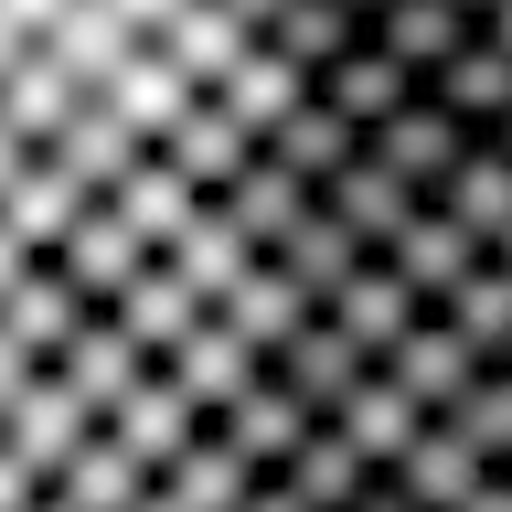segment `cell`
Segmentation results:
<instances>
[{"label": "cell", "instance_id": "obj_1", "mask_svg": "<svg viewBox=\"0 0 512 512\" xmlns=\"http://www.w3.org/2000/svg\"><path fill=\"white\" fill-rule=\"evenodd\" d=\"M32 54L54 64L75 96H96L128 54H150V0H43V32Z\"/></svg>", "mask_w": 512, "mask_h": 512}, {"label": "cell", "instance_id": "obj_2", "mask_svg": "<svg viewBox=\"0 0 512 512\" xmlns=\"http://www.w3.org/2000/svg\"><path fill=\"white\" fill-rule=\"evenodd\" d=\"M150 54L171 64L192 96H214L224 75L256 54V0H150Z\"/></svg>", "mask_w": 512, "mask_h": 512}, {"label": "cell", "instance_id": "obj_3", "mask_svg": "<svg viewBox=\"0 0 512 512\" xmlns=\"http://www.w3.org/2000/svg\"><path fill=\"white\" fill-rule=\"evenodd\" d=\"M363 43H374L395 75L427 86L459 43H480V11H470V0H363Z\"/></svg>", "mask_w": 512, "mask_h": 512}, {"label": "cell", "instance_id": "obj_4", "mask_svg": "<svg viewBox=\"0 0 512 512\" xmlns=\"http://www.w3.org/2000/svg\"><path fill=\"white\" fill-rule=\"evenodd\" d=\"M363 160H374L384 182H406L416 203H427V192H438L448 171L470 160V128L448 118V107H427V96H406V107H395V118H384L374 139H363Z\"/></svg>", "mask_w": 512, "mask_h": 512}, {"label": "cell", "instance_id": "obj_5", "mask_svg": "<svg viewBox=\"0 0 512 512\" xmlns=\"http://www.w3.org/2000/svg\"><path fill=\"white\" fill-rule=\"evenodd\" d=\"M310 320H320V331H342V342L363 352V363H384V352L406 342V331H416V320H427V310H416V299H406V278H395L384 256H363V267H352V278L331 288V299H320Z\"/></svg>", "mask_w": 512, "mask_h": 512}, {"label": "cell", "instance_id": "obj_6", "mask_svg": "<svg viewBox=\"0 0 512 512\" xmlns=\"http://www.w3.org/2000/svg\"><path fill=\"white\" fill-rule=\"evenodd\" d=\"M150 374L171 384V395H182V406L203 416V427H214V416L235 406V395H246V384L267 374V363H256V352L235 342V331H214V320H192V331H182V342H171V352H160Z\"/></svg>", "mask_w": 512, "mask_h": 512}, {"label": "cell", "instance_id": "obj_7", "mask_svg": "<svg viewBox=\"0 0 512 512\" xmlns=\"http://www.w3.org/2000/svg\"><path fill=\"white\" fill-rule=\"evenodd\" d=\"M374 374L395 384V395H406V406L427 416V427H438V416L459 406V395H470V384L491 374V363H480V352L459 342V331H438V320H416V331H406V342H395V352H384Z\"/></svg>", "mask_w": 512, "mask_h": 512}, {"label": "cell", "instance_id": "obj_8", "mask_svg": "<svg viewBox=\"0 0 512 512\" xmlns=\"http://www.w3.org/2000/svg\"><path fill=\"white\" fill-rule=\"evenodd\" d=\"M214 438H224V448H235V459H246V470H256V480H278V470H288V459H299V448H310V438H320V416H310V406H299V395H288V384H267V374H256V384H246V395H235V406H224V416H214Z\"/></svg>", "mask_w": 512, "mask_h": 512}, {"label": "cell", "instance_id": "obj_9", "mask_svg": "<svg viewBox=\"0 0 512 512\" xmlns=\"http://www.w3.org/2000/svg\"><path fill=\"white\" fill-rule=\"evenodd\" d=\"M150 160H160V171H171L182 192H203V203H214V192H224V182H235V171L256 160V139H246L235 118H224L214 96H192L182 118H171V128L150 139Z\"/></svg>", "mask_w": 512, "mask_h": 512}, {"label": "cell", "instance_id": "obj_10", "mask_svg": "<svg viewBox=\"0 0 512 512\" xmlns=\"http://www.w3.org/2000/svg\"><path fill=\"white\" fill-rule=\"evenodd\" d=\"M86 320H96V310H86V299H75V288L54 278V267H43V256H32L22 278L0 288V342L22 352L32 374H54V352L75 342V331H86Z\"/></svg>", "mask_w": 512, "mask_h": 512}, {"label": "cell", "instance_id": "obj_11", "mask_svg": "<svg viewBox=\"0 0 512 512\" xmlns=\"http://www.w3.org/2000/svg\"><path fill=\"white\" fill-rule=\"evenodd\" d=\"M256 43L299 75H331L363 43V0H256Z\"/></svg>", "mask_w": 512, "mask_h": 512}, {"label": "cell", "instance_id": "obj_12", "mask_svg": "<svg viewBox=\"0 0 512 512\" xmlns=\"http://www.w3.org/2000/svg\"><path fill=\"white\" fill-rule=\"evenodd\" d=\"M43 267H54V278L75 288L86 310H107V299H118V288L139 278V267H150V246H139V235H128L118 214H107V203H86V214H75V235H64V246L43 256Z\"/></svg>", "mask_w": 512, "mask_h": 512}, {"label": "cell", "instance_id": "obj_13", "mask_svg": "<svg viewBox=\"0 0 512 512\" xmlns=\"http://www.w3.org/2000/svg\"><path fill=\"white\" fill-rule=\"evenodd\" d=\"M203 320H214V331H235V342H246L256 363H278V352L299 342V331H310V299H299V288H288L278 267L256 256V267H246V278H235V288H224V299H214V310H203Z\"/></svg>", "mask_w": 512, "mask_h": 512}, {"label": "cell", "instance_id": "obj_14", "mask_svg": "<svg viewBox=\"0 0 512 512\" xmlns=\"http://www.w3.org/2000/svg\"><path fill=\"white\" fill-rule=\"evenodd\" d=\"M32 160H54L64 182L86 192V203H107V192H118V182H128V171H139V160H150V150H139V139H128V128H118V118H107V107H96V96H86V107H75V118H64L54 139L32 150Z\"/></svg>", "mask_w": 512, "mask_h": 512}, {"label": "cell", "instance_id": "obj_15", "mask_svg": "<svg viewBox=\"0 0 512 512\" xmlns=\"http://www.w3.org/2000/svg\"><path fill=\"white\" fill-rule=\"evenodd\" d=\"M310 203H320V214H331V224H342V235H352V246H363V256H384V246H395V235H406L416 214H427V203H416L406 182H384L374 160H352V171H331V182H320Z\"/></svg>", "mask_w": 512, "mask_h": 512}, {"label": "cell", "instance_id": "obj_16", "mask_svg": "<svg viewBox=\"0 0 512 512\" xmlns=\"http://www.w3.org/2000/svg\"><path fill=\"white\" fill-rule=\"evenodd\" d=\"M384 267L406 278V299H416V310H438V299H448L459 278H470V267H491V246H480V235H459V224H448L438 203H427V214H416L406 235L384 246Z\"/></svg>", "mask_w": 512, "mask_h": 512}, {"label": "cell", "instance_id": "obj_17", "mask_svg": "<svg viewBox=\"0 0 512 512\" xmlns=\"http://www.w3.org/2000/svg\"><path fill=\"white\" fill-rule=\"evenodd\" d=\"M86 438H96V427H86V406H75V395H64L54 374H32V384H22V406L0 416V448H11V459H22L32 480H54V470H64V459H75Z\"/></svg>", "mask_w": 512, "mask_h": 512}, {"label": "cell", "instance_id": "obj_18", "mask_svg": "<svg viewBox=\"0 0 512 512\" xmlns=\"http://www.w3.org/2000/svg\"><path fill=\"white\" fill-rule=\"evenodd\" d=\"M96 320H107V331H118V342L139 352V363H160V352L182 342L192 320H203V299H192V288H182V278H171V267L150 256V267H139V278H128V288H118V299H107Z\"/></svg>", "mask_w": 512, "mask_h": 512}, {"label": "cell", "instance_id": "obj_19", "mask_svg": "<svg viewBox=\"0 0 512 512\" xmlns=\"http://www.w3.org/2000/svg\"><path fill=\"white\" fill-rule=\"evenodd\" d=\"M54 384L86 406V427H107V416H118V395H139V384H150V363H139V352H128L107 320H86V331L54 352Z\"/></svg>", "mask_w": 512, "mask_h": 512}, {"label": "cell", "instance_id": "obj_20", "mask_svg": "<svg viewBox=\"0 0 512 512\" xmlns=\"http://www.w3.org/2000/svg\"><path fill=\"white\" fill-rule=\"evenodd\" d=\"M384 480H395V491H406L416 512H459V502L480 491V480H491V459H480V448L459 438V427H416V438H406V459H395Z\"/></svg>", "mask_w": 512, "mask_h": 512}, {"label": "cell", "instance_id": "obj_21", "mask_svg": "<svg viewBox=\"0 0 512 512\" xmlns=\"http://www.w3.org/2000/svg\"><path fill=\"white\" fill-rule=\"evenodd\" d=\"M256 160H267V171H288L299 192H320L331 171H352V160H363V139H352V128H342V118H331V107L310 96V107H288V118L267 128V139H256Z\"/></svg>", "mask_w": 512, "mask_h": 512}, {"label": "cell", "instance_id": "obj_22", "mask_svg": "<svg viewBox=\"0 0 512 512\" xmlns=\"http://www.w3.org/2000/svg\"><path fill=\"white\" fill-rule=\"evenodd\" d=\"M214 214L235 224V235H246V256H278L288 235L310 224V192L288 182V171H267V160H246V171H235V182L214 192Z\"/></svg>", "mask_w": 512, "mask_h": 512}, {"label": "cell", "instance_id": "obj_23", "mask_svg": "<svg viewBox=\"0 0 512 512\" xmlns=\"http://www.w3.org/2000/svg\"><path fill=\"white\" fill-rule=\"evenodd\" d=\"M75 214H86V192L64 182L54 160H22V171H11V192H0V235H11L22 256H54L64 235H75Z\"/></svg>", "mask_w": 512, "mask_h": 512}, {"label": "cell", "instance_id": "obj_24", "mask_svg": "<svg viewBox=\"0 0 512 512\" xmlns=\"http://www.w3.org/2000/svg\"><path fill=\"white\" fill-rule=\"evenodd\" d=\"M363 374H374V363H363V352H352L342 331H320V320H310V331H299V342L278 352V363H267V384H288V395H299V406H310L320 427L342 416V395H352Z\"/></svg>", "mask_w": 512, "mask_h": 512}, {"label": "cell", "instance_id": "obj_25", "mask_svg": "<svg viewBox=\"0 0 512 512\" xmlns=\"http://www.w3.org/2000/svg\"><path fill=\"white\" fill-rule=\"evenodd\" d=\"M416 96H427V107H448V118L470 128V139H491V128L512 118V64L491 54V43H459V54H448Z\"/></svg>", "mask_w": 512, "mask_h": 512}, {"label": "cell", "instance_id": "obj_26", "mask_svg": "<svg viewBox=\"0 0 512 512\" xmlns=\"http://www.w3.org/2000/svg\"><path fill=\"white\" fill-rule=\"evenodd\" d=\"M416 427H427V416H416V406H406V395H395L384 374H363V384L342 395V416H331V438H342V448H352V459H363L374 480L395 470V459H406V438H416Z\"/></svg>", "mask_w": 512, "mask_h": 512}, {"label": "cell", "instance_id": "obj_27", "mask_svg": "<svg viewBox=\"0 0 512 512\" xmlns=\"http://www.w3.org/2000/svg\"><path fill=\"white\" fill-rule=\"evenodd\" d=\"M107 438H118L128 459H139V470L160 480V470H171V459H182L192 438H203V416H192L182 395H171V384L150 374V384H139V395H118V416H107Z\"/></svg>", "mask_w": 512, "mask_h": 512}, {"label": "cell", "instance_id": "obj_28", "mask_svg": "<svg viewBox=\"0 0 512 512\" xmlns=\"http://www.w3.org/2000/svg\"><path fill=\"white\" fill-rule=\"evenodd\" d=\"M43 491H54L64 512H139V502H150V470H139V459H128V448L107 438V427H96V438L75 448V459H64V470L43 480Z\"/></svg>", "mask_w": 512, "mask_h": 512}, {"label": "cell", "instance_id": "obj_29", "mask_svg": "<svg viewBox=\"0 0 512 512\" xmlns=\"http://www.w3.org/2000/svg\"><path fill=\"white\" fill-rule=\"evenodd\" d=\"M160 267H171V278H182L192 299H203V310H214V299H224L235 278H246L256 256H246V235H235V224H224L214 203H203V214H192L182 235H171V246H160Z\"/></svg>", "mask_w": 512, "mask_h": 512}, {"label": "cell", "instance_id": "obj_30", "mask_svg": "<svg viewBox=\"0 0 512 512\" xmlns=\"http://www.w3.org/2000/svg\"><path fill=\"white\" fill-rule=\"evenodd\" d=\"M96 107H107V118H118L128 139L150 150L160 128H171V118H182V107H192V86H182V75H171V64H160V54H128L118 75L96 86Z\"/></svg>", "mask_w": 512, "mask_h": 512}, {"label": "cell", "instance_id": "obj_31", "mask_svg": "<svg viewBox=\"0 0 512 512\" xmlns=\"http://www.w3.org/2000/svg\"><path fill=\"white\" fill-rule=\"evenodd\" d=\"M427 203H438V214L459 224V235H480V246H502V224H512V160L470 139V160H459V171H448V182L427 192Z\"/></svg>", "mask_w": 512, "mask_h": 512}, {"label": "cell", "instance_id": "obj_32", "mask_svg": "<svg viewBox=\"0 0 512 512\" xmlns=\"http://www.w3.org/2000/svg\"><path fill=\"white\" fill-rule=\"evenodd\" d=\"M150 491H160L171 512H235V502L256 491V470H246V459H235V448L214 438V427H203V438H192L182 459H171V470L150 480Z\"/></svg>", "mask_w": 512, "mask_h": 512}, {"label": "cell", "instance_id": "obj_33", "mask_svg": "<svg viewBox=\"0 0 512 512\" xmlns=\"http://www.w3.org/2000/svg\"><path fill=\"white\" fill-rule=\"evenodd\" d=\"M214 107H224L235 128H246V139H267V128L288 118V107H310V75H299V64H278L267 43H256V54H246V64H235V75L214 86Z\"/></svg>", "mask_w": 512, "mask_h": 512}, {"label": "cell", "instance_id": "obj_34", "mask_svg": "<svg viewBox=\"0 0 512 512\" xmlns=\"http://www.w3.org/2000/svg\"><path fill=\"white\" fill-rule=\"evenodd\" d=\"M427 320H438V331H459L480 363H502V352H512V278H502V267H470V278L448 288Z\"/></svg>", "mask_w": 512, "mask_h": 512}, {"label": "cell", "instance_id": "obj_35", "mask_svg": "<svg viewBox=\"0 0 512 512\" xmlns=\"http://www.w3.org/2000/svg\"><path fill=\"white\" fill-rule=\"evenodd\" d=\"M75 107H86V96L64 86V75H54V64H43V54H22V64H11V75H0V128H11L22 150H43V139H54L64 118H75Z\"/></svg>", "mask_w": 512, "mask_h": 512}, {"label": "cell", "instance_id": "obj_36", "mask_svg": "<svg viewBox=\"0 0 512 512\" xmlns=\"http://www.w3.org/2000/svg\"><path fill=\"white\" fill-rule=\"evenodd\" d=\"M107 214H118L128 235H139V246L160 256V246H171V235H182L192 214H203V192H182V182H171V171H160V160H139V171H128L118 192H107Z\"/></svg>", "mask_w": 512, "mask_h": 512}, {"label": "cell", "instance_id": "obj_37", "mask_svg": "<svg viewBox=\"0 0 512 512\" xmlns=\"http://www.w3.org/2000/svg\"><path fill=\"white\" fill-rule=\"evenodd\" d=\"M278 491H288L299 512H352L363 491H374V470H363V459H352V448L331 438V427H320V438H310V448H299V459L278 470Z\"/></svg>", "mask_w": 512, "mask_h": 512}, {"label": "cell", "instance_id": "obj_38", "mask_svg": "<svg viewBox=\"0 0 512 512\" xmlns=\"http://www.w3.org/2000/svg\"><path fill=\"white\" fill-rule=\"evenodd\" d=\"M438 427H459V438H470L480 459H491V470H502V459H512V374H480L470 395H459V406L438 416Z\"/></svg>", "mask_w": 512, "mask_h": 512}, {"label": "cell", "instance_id": "obj_39", "mask_svg": "<svg viewBox=\"0 0 512 512\" xmlns=\"http://www.w3.org/2000/svg\"><path fill=\"white\" fill-rule=\"evenodd\" d=\"M32 32H43V0H0V75L32 54Z\"/></svg>", "mask_w": 512, "mask_h": 512}, {"label": "cell", "instance_id": "obj_40", "mask_svg": "<svg viewBox=\"0 0 512 512\" xmlns=\"http://www.w3.org/2000/svg\"><path fill=\"white\" fill-rule=\"evenodd\" d=\"M32 502H43V480H32L22 459H11V448H0V512H32Z\"/></svg>", "mask_w": 512, "mask_h": 512}, {"label": "cell", "instance_id": "obj_41", "mask_svg": "<svg viewBox=\"0 0 512 512\" xmlns=\"http://www.w3.org/2000/svg\"><path fill=\"white\" fill-rule=\"evenodd\" d=\"M22 384H32V363H22V352H11V342H0V416L22 406Z\"/></svg>", "mask_w": 512, "mask_h": 512}, {"label": "cell", "instance_id": "obj_42", "mask_svg": "<svg viewBox=\"0 0 512 512\" xmlns=\"http://www.w3.org/2000/svg\"><path fill=\"white\" fill-rule=\"evenodd\" d=\"M480 43H491V54L512 64V0H491V11H480Z\"/></svg>", "mask_w": 512, "mask_h": 512}, {"label": "cell", "instance_id": "obj_43", "mask_svg": "<svg viewBox=\"0 0 512 512\" xmlns=\"http://www.w3.org/2000/svg\"><path fill=\"white\" fill-rule=\"evenodd\" d=\"M459 512H512V480L491 470V480H480V491H470V502H459Z\"/></svg>", "mask_w": 512, "mask_h": 512}, {"label": "cell", "instance_id": "obj_44", "mask_svg": "<svg viewBox=\"0 0 512 512\" xmlns=\"http://www.w3.org/2000/svg\"><path fill=\"white\" fill-rule=\"evenodd\" d=\"M352 512H416V502H406V491H395V480H374V491H363V502H352Z\"/></svg>", "mask_w": 512, "mask_h": 512}, {"label": "cell", "instance_id": "obj_45", "mask_svg": "<svg viewBox=\"0 0 512 512\" xmlns=\"http://www.w3.org/2000/svg\"><path fill=\"white\" fill-rule=\"evenodd\" d=\"M235 512H299V502H288L278 480H256V491H246V502H235Z\"/></svg>", "mask_w": 512, "mask_h": 512}, {"label": "cell", "instance_id": "obj_46", "mask_svg": "<svg viewBox=\"0 0 512 512\" xmlns=\"http://www.w3.org/2000/svg\"><path fill=\"white\" fill-rule=\"evenodd\" d=\"M22 267H32V256H22V246H11V235H0V288H11V278H22Z\"/></svg>", "mask_w": 512, "mask_h": 512}, {"label": "cell", "instance_id": "obj_47", "mask_svg": "<svg viewBox=\"0 0 512 512\" xmlns=\"http://www.w3.org/2000/svg\"><path fill=\"white\" fill-rule=\"evenodd\" d=\"M480 150H502V160H512V118H502V128H491V139H480Z\"/></svg>", "mask_w": 512, "mask_h": 512}, {"label": "cell", "instance_id": "obj_48", "mask_svg": "<svg viewBox=\"0 0 512 512\" xmlns=\"http://www.w3.org/2000/svg\"><path fill=\"white\" fill-rule=\"evenodd\" d=\"M491 267H502V278H512V224H502V246H491Z\"/></svg>", "mask_w": 512, "mask_h": 512}, {"label": "cell", "instance_id": "obj_49", "mask_svg": "<svg viewBox=\"0 0 512 512\" xmlns=\"http://www.w3.org/2000/svg\"><path fill=\"white\" fill-rule=\"evenodd\" d=\"M32 512H64V502H54V491H43V502H32Z\"/></svg>", "mask_w": 512, "mask_h": 512}, {"label": "cell", "instance_id": "obj_50", "mask_svg": "<svg viewBox=\"0 0 512 512\" xmlns=\"http://www.w3.org/2000/svg\"><path fill=\"white\" fill-rule=\"evenodd\" d=\"M139 512H171V502H160V491H150V502H139Z\"/></svg>", "mask_w": 512, "mask_h": 512}, {"label": "cell", "instance_id": "obj_51", "mask_svg": "<svg viewBox=\"0 0 512 512\" xmlns=\"http://www.w3.org/2000/svg\"><path fill=\"white\" fill-rule=\"evenodd\" d=\"M491 374H512V352H502V363H491Z\"/></svg>", "mask_w": 512, "mask_h": 512}, {"label": "cell", "instance_id": "obj_52", "mask_svg": "<svg viewBox=\"0 0 512 512\" xmlns=\"http://www.w3.org/2000/svg\"><path fill=\"white\" fill-rule=\"evenodd\" d=\"M502 480H512V459H502Z\"/></svg>", "mask_w": 512, "mask_h": 512}]
</instances>
